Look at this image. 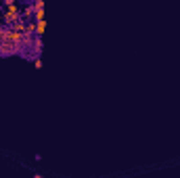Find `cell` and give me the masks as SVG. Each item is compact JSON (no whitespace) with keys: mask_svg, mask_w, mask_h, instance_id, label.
<instances>
[{"mask_svg":"<svg viewBox=\"0 0 180 178\" xmlns=\"http://www.w3.org/2000/svg\"><path fill=\"white\" fill-rule=\"evenodd\" d=\"M34 178H42V174H34Z\"/></svg>","mask_w":180,"mask_h":178,"instance_id":"obj_1","label":"cell"}]
</instances>
